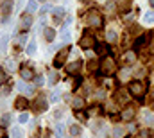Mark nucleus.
<instances>
[{
    "instance_id": "nucleus-1",
    "label": "nucleus",
    "mask_w": 154,
    "mask_h": 138,
    "mask_svg": "<svg viewBox=\"0 0 154 138\" xmlns=\"http://www.w3.org/2000/svg\"><path fill=\"white\" fill-rule=\"evenodd\" d=\"M129 95L134 97V99H138V101H142L145 97V84L142 81H133L129 84Z\"/></svg>"
},
{
    "instance_id": "nucleus-2",
    "label": "nucleus",
    "mask_w": 154,
    "mask_h": 138,
    "mask_svg": "<svg viewBox=\"0 0 154 138\" xmlns=\"http://www.w3.org/2000/svg\"><path fill=\"white\" fill-rule=\"evenodd\" d=\"M115 68H116V65H115V59L113 58H104L102 61H100V72L102 74H106V75H111L113 72H115Z\"/></svg>"
},
{
    "instance_id": "nucleus-3",
    "label": "nucleus",
    "mask_w": 154,
    "mask_h": 138,
    "mask_svg": "<svg viewBox=\"0 0 154 138\" xmlns=\"http://www.w3.org/2000/svg\"><path fill=\"white\" fill-rule=\"evenodd\" d=\"M86 20H88V24H90L91 27H100V25H102L100 13H99L97 9H91V11H88V14H86Z\"/></svg>"
},
{
    "instance_id": "nucleus-4",
    "label": "nucleus",
    "mask_w": 154,
    "mask_h": 138,
    "mask_svg": "<svg viewBox=\"0 0 154 138\" xmlns=\"http://www.w3.org/2000/svg\"><path fill=\"white\" fill-rule=\"evenodd\" d=\"M93 45H95V38H93L91 33H86V34L79 39V47H81V49H84V50H88V49H90V47H93Z\"/></svg>"
},
{
    "instance_id": "nucleus-5",
    "label": "nucleus",
    "mask_w": 154,
    "mask_h": 138,
    "mask_svg": "<svg viewBox=\"0 0 154 138\" xmlns=\"http://www.w3.org/2000/svg\"><path fill=\"white\" fill-rule=\"evenodd\" d=\"M122 65L124 67H131V65H134V61H136V54H134V50H125L124 54H122Z\"/></svg>"
},
{
    "instance_id": "nucleus-6",
    "label": "nucleus",
    "mask_w": 154,
    "mask_h": 138,
    "mask_svg": "<svg viewBox=\"0 0 154 138\" xmlns=\"http://www.w3.org/2000/svg\"><path fill=\"white\" fill-rule=\"evenodd\" d=\"M134 115H136L134 106H127V108H124V109L120 111V118H122V120H125V122H131V120L134 118Z\"/></svg>"
},
{
    "instance_id": "nucleus-7",
    "label": "nucleus",
    "mask_w": 154,
    "mask_h": 138,
    "mask_svg": "<svg viewBox=\"0 0 154 138\" xmlns=\"http://www.w3.org/2000/svg\"><path fill=\"white\" fill-rule=\"evenodd\" d=\"M11 9H13V0H4L2 4V16H4V22H7L9 14H11Z\"/></svg>"
},
{
    "instance_id": "nucleus-8",
    "label": "nucleus",
    "mask_w": 154,
    "mask_h": 138,
    "mask_svg": "<svg viewBox=\"0 0 154 138\" xmlns=\"http://www.w3.org/2000/svg\"><path fill=\"white\" fill-rule=\"evenodd\" d=\"M66 54H68V49H63L57 56H56V59H54V67L56 68H59L63 63H65V58H66Z\"/></svg>"
},
{
    "instance_id": "nucleus-9",
    "label": "nucleus",
    "mask_w": 154,
    "mask_h": 138,
    "mask_svg": "<svg viewBox=\"0 0 154 138\" xmlns=\"http://www.w3.org/2000/svg\"><path fill=\"white\" fill-rule=\"evenodd\" d=\"M31 24H32V18H31L29 13H27L25 16H22V24H20V25H22V31H27V29L31 27Z\"/></svg>"
},
{
    "instance_id": "nucleus-10",
    "label": "nucleus",
    "mask_w": 154,
    "mask_h": 138,
    "mask_svg": "<svg viewBox=\"0 0 154 138\" xmlns=\"http://www.w3.org/2000/svg\"><path fill=\"white\" fill-rule=\"evenodd\" d=\"M20 75H22L23 81H31V79L34 77V72H32L31 68H22L20 70Z\"/></svg>"
},
{
    "instance_id": "nucleus-11",
    "label": "nucleus",
    "mask_w": 154,
    "mask_h": 138,
    "mask_svg": "<svg viewBox=\"0 0 154 138\" xmlns=\"http://www.w3.org/2000/svg\"><path fill=\"white\" fill-rule=\"evenodd\" d=\"M14 108H16V109H25V108H27V99H25V97H18V99L14 101Z\"/></svg>"
},
{
    "instance_id": "nucleus-12",
    "label": "nucleus",
    "mask_w": 154,
    "mask_h": 138,
    "mask_svg": "<svg viewBox=\"0 0 154 138\" xmlns=\"http://www.w3.org/2000/svg\"><path fill=\"white\" fill-rule=\"evenodd\" d=\"M113 136L115 138H124L125 136V127H122V126H115V129H113Z\"/></svg>"
},
{
    "instance_id": "nucleus-13",
    "label": "nucleus",
    "mask_w": 154,
    "mask_h": 138,
    "mask_svg": "<svg viewBox=\"0 0 154 138\" xmlns=\"http://www.w3.org/2000/svg\"><path fill=\"white\" fill-rule=\"evenodd\" d=\"M79 68H81V61L77 59V61H74V63H70L68 67H66V70L70 72V74H75V72H79Z\"/></svg>"
},
{
    "instance_id": "nucleus-14",
    "label": "nucleus",
    "mask_w": 154,
    "mask_h": 138,
    "mask_svg": "<svg viewBox=\"0 0 154 138\" xmlns=\"http://www.w3.org/2000/svg\"><path fill=\"white\" fill-rule=\"evenodd\" d=\"M43 36H45L47 41H54V38H56V31H54V29H45V31H43Z\"/></svg>"
},
{
    "instance_id": "nucleus-15",
    "label": "nucleus",
    "mask_w": 154,
    "mask_h": 138,
    "mask_svg": "<svg viewBox=\"0 0 154 138\" xmlns=\"http://www.w3.org/2000/svg\"><path fill=\"white\" fill-rule=\"evenodd\" d=\"M54 14H56V16H54V22H61V16L65 14V9H63V7H56V9H54Z\"/></svg>"
},
{
    "instance_id": "nucleus-16",
    "label": "nucleus",
    "mask_w": 154,
    "mask_h": 138,
    "mask_svg": "<svg viewBox=\"0 0 154 138\" xmlns=\"http://www.w3.org/2000/svg\"><path fill=\"white\" fill-rule=\"evenodd\" d=\"M11 135H13V138H23V131H22L18 126H14V127L11 129Z\"/></svg>"
},
{
    "instance_id": "nucleus-17",
    "label": "nucleus",
    "mask_w": 154,
    "mask_h": 138,
    "mask_svg": "<svg viewBox=\"0 0 154 138\" xmlns=\"http://www.w3.org/2000/svg\"><path fill=\"white\" fill-rule=\"evenodd\" d=\"M72 102H74V108H75V109H82V108H84V101H82V97H74Z\"/></svg>"
},
{
    "instance_id": "nucleus-18",
    "label": "nucleus",
    "mask_w": 154,
    "mask_h": 138,
    "mask_svg": "<svg viewBox=\"0 0 154 138\" xmlns=\"http://www.w3.org/2000/svg\"><path fill=\"white\" fill-rule=\"evenodd\" d=\"M38 9V0H29V4H27V13H32V11H36Z\"/></svg>"
},
{
    "instance_id": "nucleus-19",
    "label": "nucleus",
    "mask_w": 154,
    "mask_h": 138,
    "mask_svg": "<svg viewBox=\"0 0 154 138\" xmlns=\"http://www.w3.org/2000/svg\"><path fill=\"white\" fill-rule=\"evenodd\" d=\"M95 52L100 54V56H104V54H108V47L106 45H95Z\"/></svg>"
},
{
    "instance_id": "nucleus-20",
    "label": "nucleus",
    "mask_w": 154,
    "mask_h": 138,
    "mask_svg": "<svg viewBox=\"0 0 154 138\" xmlns=\"http://www.w3.org/2000/svg\"><path fill=\"white\" fill-rule=\"evenodd\" d=\"M143 22H145V24H154V11L145 13V16H143Z\"/></svg>"
},
{
    "instance_id": "nucleus-21",
    "label": "nucleus",
    "mask_w": 154,
    "mask_h": 138,
    "mask_svg": "<svg viewBox=\"0 0 154 138\" xmlns=\"http://www.w3.org/2000/svg\"><path fill=\"white\" fill-rule=\"evenodd\" d=\"M143 122H145V124H152L154 122V115L152 113H149V111H145V113H143Z\"/></svg>"
},
{
    "instance_id": "nucleus-22",
    "label": "nucleus",
    "mask_w": 154,
    "mask_h": 138,
    "mask_svg": "<svg viewBox=\"0 0 154 138\" xmlns=\"http://www.w3.org/2000/svg\"><path fill=\"white\" fill-rule=\"evenodd\" d=\"M88 70H90V72H97V70H100V65H99L97 61H90V63H88Z\"/></svg>"
},
{
    "instance_id": "nucleus-23",
    "label": "nucleus",
    "mask_w": 154,
    "mask_h": 138,
    "mask_svg": "<svg viewBox=\"0 0 154 138\" xmlns=\"http://www.w3.org/2000/svg\"><path fill=\"white\" fill-rule=\"evenodd\" d=\"M14 41H16V45L20 47V45H23V43L27 41V36H25V34H20V36H16V39H14Z\"/></svg>"
},
{
    "instance_id": "nucleus-24",
    "label": "nucleus",
    "mask_w": 154,
    "mask_h": 138,
    "mask_svg": "<svg viewBox=\"0 0 154 138\" xmlns=\"http://www.w3.org/2000/svg\"><path fill=\"white\" fill-rule=\"evenodd\" d=\"M36 52V41H31L27 45V54H34Z\"/></svg>"
},
{
    "instance_id": "nucleus-25",
    "label": "nucleus",
    "mask_w": 154,
    "mask_h": 138,
    "mask_svg": "<svg viewBox=\"0 0 154 138\" xmlns=\"http://www.w3.org/2000/svg\"><path fill=\"white\" fill-rule=\"evenodd\" d=\"M70 135H72L74 138L79 136V135H81V127H77V126H72V127H70Z\"/></svg>"
},
{
    "instance_id": "nucleus-26",
    "label": "nucleus",
    "mask_w": 154,
    "mask_h": 138,
    "mask_svg": "<svg viewBox=\"0 0 154 138\" xmlns=\"http://www.w3.org/2000/svg\"><path fill=\"white\" fill-rule=\"evenodd\" d=\"M106 39H108V41H115L116 39V33L115 31H108V33H106Z\"/></svg>"
},
{
    "instance_id": "nucleus-27",
    "label": "nucleus",
    "mask_w": 154,
    "mask_h": 138,
    "mask_svg": "<svg viewBox=\"0 0 154 138\" xmlns=\"http://www.w3.org/2000/svg\"><path fill=\"white\" fill-rule=\"evenodd\" d=\"M70 38H72V36H70V33H68L66 29H65V31L61 33V39H63L65 43H68V41H70Z\"/></svg>"
},
{
    "instance_id": "nucleus-28",
    "label": "nucleus",
    "mask_w": 154,
    "mask_h": 138,
    "mask_svg": "<svg viewBox=\"0 0 154 138\" xmlns=\"http://www.w3.org/2000/svg\"><path fill=\"white\" fill-rule=\"evenodd\" d=\"M116 101H120V102H125V101H127V95H125V92H118V93H116Z\"/></svg>"
},
{
    "instance_id": "nucleus-29",
    "label": "nucleus",
    "mask_w": 154,
    "mask_h": 138,
    "mask_svg": "<svg viewBox=\"0 0 154 138\" xmlns=\"http://www.w3.org/2000/svg\"><path fill=\"white\" fill-rule=\"evenodd\" d=\"M75 117L79 118V120H82V122L86 120V113H84V111H81V109H75Z\"/></svg>"
},
{
    "instance_id": "nucleus-30",
    "label": "nucleus",
    "mask_w": 154,
    "mask_h": 138,
    "mask_svg": "<svg viewBox=\"0 0 154 138\" xmlns=\"http://www.w3.org/2000/svg\"><path fill=\"white\" fill-rule=\"evenodd\" d=\"M5 81H7V74H5L4 68H0V84H4Z\"/></svg>"
},
{
    "instance_id": "nucleus-31",
    "label": "nucleus",
    "mask_w": 154,
    "mask_h": 138,
    "mask_svg": "<svg viewBox=\"0 0 154 138\" xmlns=\"http://www.w3.org/2000/svg\"><path fill=\"white\" fill-rule=\"evenodd\" d=\"M5 65H7V68L9 70H16V63H14V59H7Z\"/></svg>"
},
{
    "instance_id": "nucleus-32",
    "label": "nucleus",
    "mask_w": 154,
    "mask_h": 138,
    "mask_svg": "<svg viewBox=\"0 0 154 138\" xmlns=\"http://www.w3.org/2000/svg\"><path fill=\"white\" fill-rule=\"evenodd\" d=\"M5 45H7V36H4V38L0 39V52L5 50Z\"/></svg>"
},
{
    "instance_id": "nucleus-33",
    "label": "nucleus",
    "mask_w": 154,
    "mask_h": 138,
    "mask_svg": "<svg viewBox=\"0 0 154 138\" xmlns=\"http://www.w3.org/2000/svg\"><path fill=\"white\" fill-rule=\"evenodd\" d=\"M48 75H50V77H48V83H50V84H54V83L57 81V74H56V72H50Z\"/></svg>"
},
{
    "instance_id": "nucleus-34",
    "label": "nucleus",
    "mask_w": 154,
    "mask_h": 138,
    "mask_svg": "<svg viewBox=\"0 0 154 138\" xmlns=\"http://www.w3.org/2000/svg\"><path fill=\"white\" fill-rule=\"evenodd\" d=\"M143 43H145V36H140V38L134 41V47H142Z\"/></svg>"
},
{
    "instance_id": "nucleus-35",
    "label": "nucleus",
    "mask_w": 154,
    "mask_h": 138,
    "mask_svg": "<svg viewBox=\"0 0 154 138\" xmlns=\"http://www.w3.org/2000/svg\"><path fill=\"white\" fill-rule=\"evenodd\" d=\"M18 120H20V124H25V122H29V115H27V113H22Z\"/></svg>"
},
{
    "instance_id": "nucleus-36",
    "label": "nucleus",
    "mask_w": 154,
    "mask_h": 138,
    "mask_svg": "<svg viewBox=\"0 0 154 138\" xmlns=\"http://www.w3.org/2000/svg\"><path fill=\"white\" fill-rule=\"evenodd\" d=\"M38 109H39V111H43V109H45V99H43V97H39V99H38Z\"/></svg>"
},
{
    "instance_id": "nucleus-37",
    "label": "nucleus",
    "mask_w": 154,
    "mask_h": 138,
    "mask_svg": "<svg viewBox=\"0 0 154 138\" xmlns=\"http://www.w3.org/2000/svg\"><path fill=\"white\" fill-rule=\"evenodd\" d=\"M57 101H59V92H54L50 95V102H57Z\"/></svg>"
},
{
    "instance_id": "nucleus-38",
    "label": "nucleus",
    "mask_w": 154,
    "mask_h": 138,
    "mask_svg": "<svg viewBox=\"0 0 154 138\" xmlns=\"http://www.w3.org/2000/svg\"><path fill=\"white\" fill-rule=\"evenodd\" d=\"M142 138H152V131H151V129L142 131Z\"/></svg>"
},
{
    "instance_id": "nucleus-39",
    "label": "nucleus",
    "mask_w": 154,
    "mask_h": 138,
    "mask_svg": "<svg viewBox=\"0 0 154 138\" xmlns=\"http://www.w3.org/2000/svg\"><path fill=\"white\" fill-rule=\"evenodd\" d=\"M56 135H57V136H63V126H61V124L56 126Z\"/></svg>"
},
{
    "instance_id": "nucleus-40",
    "label": "nucleus",
    "mask_w": 154,
    "mask_h": 138,
    "mask_svg": "<svg viewBox=\"0 0 154 138\" xmlns=\"http://www.w3.org/2000/svg\"><path fill=\"white\" fill-rule=\"evenodd\" d=\"M18 88H20L22 92H31V88H29V86H25L23 83H18Z\"/></svg>"
},
{
    "instance_id": "nucleus-41",
    "label": "nucleus",
    "mask_w": 154,
    "mask_h": 138,
    "mask_svg": "<svg viewBox=\"0 0 154 138\" xmlns=\"http://www.w3.org/2000/svg\"><path fill=\"white\" fill-rule=\"evenodd\" d=\"M9 122H11V117H9V115H4V117H2V124H4V126H7Z\"/></svg>"
},
{
    "instance_id": "nucleus-42",
    "label": "nucleus",
    "mask_w": 154,
    "mask_h": 138,
    "mask_svg": "<svg viewBox=\"0 0 154 138\" xmlns=\"http://www.w3.org/2000/svg\"><path fill=\"white\" fill-rule=\"evenodd\" d=\"M34 83H36V86H41V84H43V77H41V75H38Z\"/></svg>"
},
{
    "instance_id": "nucleus-43",
    "label": "nucleus",
    "mask_w": 154,
    "mask_h": 138,
    "mask_svg": "<svg viewBox=\"0 0 154 138\" xmlns=\"http://www.w3.org/2000/svg\"><path fill=\"white\" fill-rule=\"evenodd\" d=\"M48 9H50V5H48V4H47V5H43V7H41V13H47V11H48Z\"/></svg>"
},
{
    "instance_id": "nucleus-44",
    "label": "nucleus",
    "mask_w": 154,
    "mask_h": 138,
    "mask_svg": "<svg viewBox=\"0 0 154 138\" xmlns=\"http://www.w3.org/2000/svg\"><path fill=\"white\" fill-rule=\"evenodd\" d=\"M149 4H151V7H154V0H149Z\"/></svg>"
},
{
    "instance_id": "nucleus-45",
    "label": "nucleus",
    "mask_w": 154,
    "mask_h": 138,
    "mask_svg": "<svg viewBox=\"0 0 154 138\" xmlns=\"http://www.w3.org/2000/svg\"><path fill=\"white\" fill-rule=\"evenodd\" d=\"M152 99H154V92H152Z\"/></svg>"
},
{
    "instance_id": "nucleus-46",
    "label": "nucleus",
    "mask_w": 154,
    "mask_h": 138,
    "mask_svg": "<svg viewBox=\"0 0 154 138\" xmlns=\"http://www.w3.org/2000/svg\"><path fill=\"white\" fill-rule=\"evenodd\" d=\"M81 2H84V0H81Z\"/></svg>"
}]
</instances>
